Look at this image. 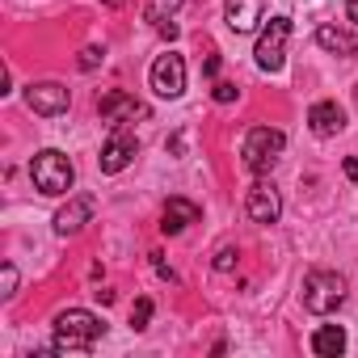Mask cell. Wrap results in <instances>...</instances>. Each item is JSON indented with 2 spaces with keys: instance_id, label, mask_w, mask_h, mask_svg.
Listing matches in <instances>:
<instances>
[{
  "instance_id": "cell-1",
  "label": "cell",
  "mask_w": 358,
  "mask_h": 358,
  "mask_svg": "<svg viewBox=\"0 0 358 358\" xmlns=\"http://www.w3.org/2000/svg\"><path fill=\"white\" fill-rule=\"evenodd\" d=\"M101 333H106V324H101L93 312H85V308H64V312L55 316V341H51V350H55V354H89Z\"/></svg>"
},
{
  "instance_id": "cell-2",
  "label": "cell",
  "mask_w": 358,
  "mask_h": 358,
  "mask_svg": "<svg viewBox=\"0 0 358 358\" xmlns=\"http://www.w3.org/2000/svg\"><path fill=\"white\" fill-rule=\"evenodd\" d=\"M30 182H34V190H38V194L59 199V194H68V190H72L76 169H72V160H68L59 148H43V152L30 160Z\"/></svg>"
},
{
  "instance_id": "cell-3",
  "label": "cell",
  "mask_w": 358,
  "mask_h": 358,
  "mask_svg": "<svg viewBox=\"0 0 358 358\" xmlns=\"http://www.w3.org/2000/svg\"><path fill=\"white\" fill-rule=\"evenodd\" d=\"M282 148H287V135H282L278 127H253V131L245 135V143H241L245 169H249L253 177H266V173L278 164Z\"/></svg>"
},
{
  "instance_id": "cell-4",
  "label": "cell",
  "mask_w": 358,
  "mask_h": 358,
  "mask_svg": "<svg viewBox=\"0 0 358 358\" xmlns=\"http://www.w3.org/2000/svg\"><path fill=\"white\" fill-rule=\"evenodd\" d=\"M345 303V278L333 270H308L303 278V308L316 316H329Z\"/></svg>"
},
{
  "instance_id": "cell-5",
  "label": "cell",
  "mask_w": 358,
  "mask_h": 358,
  "mask_svg": "<svg viewBox=\"0 0 358 358\" xmlns=\"http://www.w3.org/2000/svg\"><path fill=\"white\" fill-rule=\"evenodd\" d=\"M287 38H291V17H270L266 22V30H262V38H257V51H253V59H257V68L262 72H282V64H287Z\"/></svg>"
},
{
  "instance_id": "cell-6",
  "label": "cell",
  "mask_w": 358,
  "mask_h": 358,
  "mask_svg": "<svg viewBox=\"0 0 358 358\" xmlns=\"http://www.w3.org/2000/svg\"><path fill=\"white\" fill-rule=\"evenodd\" d=\"M148 80H152V93H156V97H164V101H177V97L186 93V59L177 55V51H164V55H156V64H152Z\"/></svg>"
},
{
  "instance_id": "cell-7",
  "label": "cell",
  "mask_w": 358,
  "mask_h": 358,
  "mask_svg": "<svg viewBox=\"0 0 358 358\" xmlns=\"http://www.w3.org/2000/svg\"><path fill=\"white\" fill-rule=\"evenodd\" d=\"M97 114L110 122V127H127V122H135V118H143L148 114V106H139L131 93H122V89H110V93H101L97 97Z\"/></svg>"
},
{
  "instance_id": "cell-8",
  "label": "cell",
  "mask_w": 358,
  "mask_h": 358,
  "mask_svg": "<svg viewBox=\"0 0 358 358\" xmlns=\"http://www.w3.org/2000/svg\"><path fill=\"white\" fill-rule=\"evenodd\" d=\"M135 152H139V139L127 127H114L110 139H106V148H101V173H122L135 160Z\"/></svg>"
},
{
  "instance_id": "cell-9",
  "label": "cell",
  "mask_w": 358,
  "mask_h": 358,
  "mask_svg": "<svg viewBox=\"0 0 358 358\" xmlns=\"http://www.w3.org/2000/svg\"><path fill=\"white\" fill-rule=\"evenodd\" d=\"M26 101H30V110H34V114L55 118V114H64V110H68L72 93H68L64 85H55V80H43V85H30V89H26Z\"/></svg>"
},
{
  "instance_id": "cell-10",
  "label": "cell",
  "mask_w": 358,
  "mask_h": 358,
  "mask_svg": "<svg viewBox=\"0 0 358 358\" xmlns=\"http://www.w3.org/2000/svg\"><path fill=\"white\" fill-rule=\"evenodd\" d=\"M245 211H249L253 224H278V215H282V194H278L270 182H257V186L249 190V199H245Z\"/></svg>"
},
{
  "instance_id": "cell-11",
  "label": "cell",
  "mask_w": 358,
  "mask_h": 358,
  "mask_svg": "<svg viewBox=\"0 0 358 358\" xmlns=\"http://www.w3.org/2000/svg\"><path fill=\"white\" fill-rule=\"evenodd\" d=\"M262 17H266V0H224V22L236 34H253Z\"/></svg>"
},
{
  "instance_id": "cell-12",
  "label": "cell",
  "mask_w": 358,
  "mask_h": 358,
  "mask_svg": "<svg viewBox=\"0 0 358 358\" xmlns=\"http://www.w3.org/2000/svg\"><path fill=\"white\" fill-rule=\"evenodd\" d=\"M93 207H97V203H93L89 194L68 199V207H59V211H55V232H59V236H76V232L93 220Z\"/></svg>"
},
{
  "instance_id": "cell-13",
  "label": "cell",
  "mask_w": 358,
  "mask_h": 358,
  "mask_svg": "<svg viewBox=\"0 0 358 358\" xmlns=\"http://www.w3.org/2000/svg\"><path fill=\"white\" fill-rule=\"evenodd\" d=\"M199 220H203L199 203H190V199H169V203H164V215H160V232H164V236H177V232H186V228L199 224Z\"/></svg>"
},
{
  "instance_id": "cell-14",
  "label": "cell",
  "mask_w": 358,
  "mask_h": 358,
  "mask_svg": "<svg viewBox=\"0 0 358 358\" xmlns=\"http://www.w3.org/2000/svg\"><path fill=\"white\" fill-rule=\"evenodd\" d=\"M308 127H312V135L333 139V135L345 127V110H341L337 101H316V106L308 110Z\"/></svg>"
},
{
  "instance_id": "cell-15",
  "label": "cell",
  "mask_w": 358,
  "mask_h": 358,
  "mask_svg": "<svg viewBox=\"0 0 358 358\" xmlns=\"http://www.w3.org/2000/svg\"><path fill=\"white\" fill-rule=\"evenodd\" d=\"M316 43H320L329 55H341V59L358 55V34H350V30H341V26H320V30H316Z\"/></svg>"
},
{
  "instance_id": "cell-16",
  "label": "cell",
  "mask_w": 358,
  "mask_h": 358,
  "mask_svg": "<svg viewBox=\"0 0 358 358\" xmlns=\"http://www.w3.org/2000/svg\"><path fill=\"white\" fill-rule=\"evenodd\" d=\"M341 350H345V329H341V324H320V329L312 333V354L337 358Z\"/></svg>"
},
{
  "instance_id": "cell-17",
  "label": "cell",
  "mask_w": 358,
  "mask_h": 358,
  "mask_svg": "<svg viewBox=\"0 0 358 358\" xmlns=\"http://www.w3.org/2000/svg\"><path fill=\"white\" fill-rule=\"evenodd\" d=\"M186 0H148V9H143V22L148 26H164L177 17V9H182Z\"/></svg>"
},
{
  "instance_id": "cell-18",
  "label": "cell",
  "mask_w": 358,
  "mask_h": 358,
  "mask_svg": "<svg viewBox=\"0 0 358 358\" xmlns=\"http://www.w3.org/2000/svg\"><path fill=\"white\" fill-rule=\"evenodd\" d=\"M13 295H17V266L5 262L0 266V299H13Z\"/></svg>"
},
{
  "instance_id": "cell-19",
  "label": "cell",
  "mask_w": 358,
  "mask_h": 358,
  "mask_svg": "<svg viewBox=\"0 0 358 358\" xmlns=\"http://www.w3.org/2000/svg\"><path fill=\"white\" fill-rule=\"evenodd\" d=\"M148 320H152V299L143 295V299H135V308H131V329H135V333H143V329H148Z\"/></svg>"
},
{
  "instance_id": "cell-20",
  "label": "cell",
  "mask_w": 358,
  "mask_h": 358,
  "mask_svg": "<svg viewBox=\"0 0 358 358\" xmlns=\"http://www.w3.org/2000/svg\"><path fill=\"white\" fill-rule=\"evenodd\" d=\"M101 59H106V47H85V51H80V59H76V68H80V72H93Z\"/></svg>"
},
{
  "instance_id": "cell-21",
  "label": "cell",
  "mask_w": 358,
  "mask_h": 358,
  "mask_svg": "<svg viewBox=\"0 0 358 358\" xmlns=\"http://www.w3.org/2000/svg\"><path fill=\"white\" fill-rule=\"evenodd\" d=\"M211 97H215L220 106H232V101L241 97V89H236L232 80H215V89H211Z\"/></svg>"
},
{
  "instance_id": "cell-22",
  "label": "cell",
  "mask_w": 358,
  "mask_h": 358,
  "mask_svg": "<svg viewBox=\"0 0 358 358\" xmlns=\"http://www.w3.org/2000/svg\"><path fill=\"white\" fill-rule=\"evenodd\" d=\"M236 257H241V253H236V245H224V249L215 253V270H220V274H228V270L236 266Z\"/></svg>"
},
{
  "instance_id": "cell-23",
  "label": "cell",
  "mask_w": 358,
  "mask_h": 358,
  "mask_svg": "<svg viewBox=\"0 0 358 358\" xmlns=\"http://www.w3.org/2000/svg\"><path fill=\"white\" fill-rule=\"evenodd\" d=\"M341 169H345V177H350V182L358 186V152H354V156H345V160H341Z\"/></svg>"
},
{
  "instance_id": "cell-24",
  "label": "cell",
  "mask_w": 358,
  "mask_h": 358,
  "mask_svg": "<svg viewBox=\"0 0 358 358\" xmlns=\"http://www.w3.org/2000/svg\"><path fill=\"white\" fill-rule=\"evenodd\" d=\"M164 148H169L173 156H186V135H182V131H177V135H173V139H169Z\"/></svg>"
},
{
  "instance_id": "cell-25",
  "label": "cell",
  "mask_w": 358,
  "mask_h": 358,
  "mask_svg": "<svg viewBox=\"0 0 358 358\" xmlns=\"http://www.w3.org/2000/svg\"><path fill=\"white\" fill-rule=\"evenodd\" d=\"M152 266H156V274H160V278H169V282H177V274H173V270H169V266H164V262H160V257H156V262H152Z\"/></svg>"
},
{
  "instance_id": "cell-26",
  "label": "cell",
  "mask_w": 358,
  "mask_h": 358,
  "mask_svg": "<svg viewBox=\"0 0 358 358\" xmlns=\"http://www.w3.org/2000/svg\"><path fill=\"white\" fill-rule=\"evenodd\" d=\"M345 17H350V22L358 26V0H345Z\"/></svg>"
},
{
  "instance_id": "cell-27",
  "label": "cell",
  "mask_w": 358,
  "mask_h": 358,
  "mask_svg": "<svg viewBox=\"0 0 358 358\" xmlns=\"http://www.w3.org/2000/svg\"><path fill=\"white\" fill-rule=\"evenodd\" d=\"M203 72H207V76H215V72H220V55H211V59L203 64Z\"/></svg>"
},
{
  "instance_id": "cell-28",
  "label": "cell",
  "mask_w": 358,
  "mask_h": 358,
  "mask_svg": "<svg viewBox=\"0 0 358 358\" xmlns=\"http://www.w3.org/2000/svg\"><path fill=\"white\" fill-rule=\"evenodd\" d=\"M101 5H106V9H122V5H127V0H101Z\"/></svg>"
},
{
  "instance_id": "cell-29",
  "label": "cell",
  "mask_w": 358,
  "mask_h": 358,
  "mask_svg": "<svg viewBox=\"0 0 358 358\" xmlns=\"http://www.w3.org/2000/svg\"><path fill=\"white\" fill-rule=\"evenodd\" d=\"M354 97H358V89H354Z\"/></svg>"
}]
</instances>
